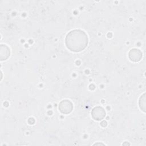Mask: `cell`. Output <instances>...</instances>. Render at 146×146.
I'll return each mask as SVG.
<instances>
[{
	"label": "cell",
	"mask_w": 146,
	"mask_h": 146,
	"mask_svg": "<svg viewBox=\"0 0 146 146\" xmlns=\"http://www.w3.org/2000/svg\"><path fill=\"white\" fill-rule=\"evenodd\" d=\"M65 43L68 50L72 52L84 50L88 44V37L84 31L75 29L70 31L65 38Z\"/></svg>",
	"instance_id": "cell-1"
},
{
	"label": "cell",
	"mask_w": 146,
	"mask_h": 146,
	"mask_svg": "<svg viewBox=\"0 0 146 146\" xmlns=\"http://www.w3.org/2000/svg\"><path fill=\"white\" fill-rule=\"evenodd\" d=\"M59 110L63 114H68L73 110V104L68 100H63L59 104Z\"/></svg>",
	"instance_id": "cell-2"
},
{
	"label": "cell",
	"mask_w": 146,
	"mask_h": 146,
	"mask_svg": "<svg viewBox=\"0 0 146 146\" xmlns=\"http://www.w3.org/2000/svg\"><path fill=\"white\" fill-rule=\"evenodd\" d=\"M91 115L95 120L100 121L104 119L106 116V111L104 109L100 106L94 107L91 111Z\"/></svg>",
	"instance_id": "cell-3"
},
{
	"label": "cell",
	"mask_w": 146,
	"mask_h": 146,
	"mask_svg": "<svg viewBox=\"0 0 146 146\" xmlns=\"http://www.w3.org/2000/svg\"><path fill=\"white\" fill-rule=\"evenodd\" d=\"M142 56L143 54L141 51L136 48L131 50L128 53V56L130 60L135 62L140 61L142 58Z\"/></svg>",
	"instance_id": "cell-4"
},
{
	"label": "cell",
	"mask_w": 146,
	"mask_h": 146,
	"mask_svg": "<svg viewBox=\"0 0 146 146\" xmlns=\"http://www.w3.org/2000/svg\"><path fill=\"white\" fill-rule=\"evenodd\" d=\"M10 56V49L6 45L1 46V60H6Z\"/></svg>",
	"instance_id": "cell-5"
},
{
	"label": "cell",
	"mask_w": 146,
	"mask_h": 146,
	"mask_svg": "<svg viewBox=\"0 0 146 146\" xmlns=\"http://www.w3.org/2000/svg\"><path fill=\"white\" fill-rule=\"evenodd\" d=\"M139 107L140 109L143 111L145 112V94H144L139 99Z\"/></svg>",
	"instance_id": "cell-6"
},
{
	"label": "cell",
	"mask_w": 146,
	"mask_h": 146,
	"mask_svg": "<svg viewBox=\"0 0 146 146\" xmlns=\"http://www.w3.org/2000/svg\"><path fill=\"white\" fill-rule=\"evenodd\" d=\"M98 144H100V145H104V144H103V143H95L94 145H98Z\"/></svg>",
	"instance_id": "cell-7"
}]
</instances>
